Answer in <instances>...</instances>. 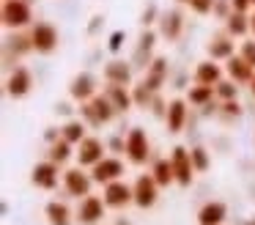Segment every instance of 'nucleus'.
<instances>
[{
    "instance_id": "f3484780",
    "label": "nucleus",
    "mask_w": 255,
    "mask_h": 225,
    "mask_svg": "<svg viewBox=\"0 0 255 225\" xmlns=\"http://www.w3.org/2000/svg\"><path fill=\"white\" fill-rule=\"evenodd\" d=\"M225 217H228L225 203L209 201V203H203L200 212H198V225H222V223H225Z\"/></svg>"
},
{
    "instance_id": "7c9ffc66",
    "label": "nucleus",
    "mask_w": 255,
    "mask_h": 225,
    "mask_svg": "<svg viewBox=\"0 0 255 225\" xmlns=\"http://www.w3.org/2000/svg\"><path fill=\"white\" fill-rule=\"evenodd\" d=\"M214 93L222 99V102H228V99H236V93H239V85L233 80H220L214 85Z\"/></svg>"
},
{
    "instance_id": "c03bdc74",
    "label": "nucleus",
    "mask_w": 255,
    "mask_h": 225,
    "mask_svg": "<svg viewBox=\"0 0 255 225\" xmlns=\"http://www.w3.org/2000/svg\"><path fill=\"white\" fill-rule=\"evenodd\" d=\"M178 3H189V0H178Z\"/></svg>"
},
{
    "instance_id": "dca6fc26",
    "label": "nucleus",
    "mask_w": 255,
    "mask_h": 225,
    "mask_svg": "<svg viewBox=\"0 0 255 225\" xmlns=\"http://www.w3.org/2000/svg\"><path fill=\"white\" fill-rule=\"evenodd\" d=\"M165 121H167V132H181L184 124H187V102L184 99H173L165 110Z\"/></svg>"
},
{
    "instance_id": "aec40b11",
    "label": "nucleus",
    "mask_w": 255,
    "mask_h": 225,
    "mask_svg": "<svg viewBox=\"0 0 255 225\" xmlns=\"http://www.w3.org/2000/svg\"><path fill=\"white\" fill-rule=\"evenodd\" d=\"M165 74H167V60H165V58H154V60L148 63V69H145L143 82L156 93V91L162 88V82H165Z\"/></svg>"
},
{
    "instance_id": "7ed1b4c3",
    "label": "nucleus",
    "mask_w": 255,
    "mask_h": 225,
    "mask_svg": "<svg viewBox=\"0 0 255 225\" xmlns=\"http://www.w3.org/2000/svg\"><path fill=\"white\" fill-rule=\"evenodd\" d=\"M0 16H3V25L6 27H25L33 19V11H30L28 0H6Z\"/></svg>"
},
{
    "instance_id": "79ce46f5",
    "label": "nucleus",
    "mask_w": 255,
    "mask_h": 225,
    "mask_svg": "<svg viewBox=\"0 0 255 225\" xmlns=\"http://www.w3.org/2000/svg\"><path fill=\"white\" fill-rule=\"evenodd\" d=\"M250 33H253V36H255V14L250 16Z\"/></svg>"
},
{
    "instance_id": "f257e3e1",
    "label": "nucleus",
    "mask_w": 255,
    "mask_h": 225,
    "mask_svg": "<svg viewBox=\"0 0 255 225\" xmlns=\"http://www.w3.org/2000/svg\"><path fill=\"white\" fill-rule=\"evenodd\" d=\"M80 113H83V118L88 121V124L102 126V124H110V121L116 118L118 110L113 107V102L107 99V93H96L91 102H83V104H80Z\"/></svg>"
},
{
    "instance_id": "a878e982",
    "label": "nucleus",
    "mask_w": 255,
    "mask_h": 225,
    "mask_svg": "<svg viewBox=\"0 0 255 225\" xmlns=\"http://www.w3.org/2000/svg\"><path fill=\"white\" fill-rule=\"evenodd\" d=\"M233 55V36H220L209 44V58L211 60H228Z\"/></svg>"
},
{
    "instance_id": "4468645a",
    "label": "nucleus",
    "mask_w": 255,
    "mask_h": 225,
    "mask_svg": "<svg viewBox=\"0 0 255 225\" xmlns=\"http://www.w3.org/2000/svg\"><path fill=\"white\" fill-rule=\"evenodd\" d=\"M30 85H33V77H30V71L22 69V66H19V69H14L11 74H8V80H6V91H8V96H14V99L28 96Z\"/></svg>"
},
{
    "instance_id": "e433bc0d",
    "label": "nucleus",
    "mask_w": 255,
    "mask_h": 225,
    "mask_svg": "<svg viewBox=\"0 0 255 225\" xmlns=\"http://www.w3.org/2000/svg\"><path fill=\"white\" fill-rule=\"evenodd\" d=\"M121 44H124V33L116 30L110 36V44H107V47H110V52H118V49H121Z\"/></svg>"
},
{
    "instance_id": "c9c22d12",
    "label": "nucleus",
    "mask_w": 255,
    "mask_h": 225,
    "mask_svg": "<svg viewBox=\"0 0 255 225\" xmlns=\"http://www.w3.org/2000/svg\"><path fill=\"white\" fill-rule=\"evenodd\" d=\"M222 113H225V115H233V118H239V115H242V104H239L236 99H228V102H222Z\"/></svg>"
},
{
    "instance_id": "a211bd4d",
    "label": "nucleus",
    "mask_w": 255,
    "mask_h": 225,
    "mask_svg": "<svg viewBox=\"0 0 255 225\" xmlns=\"http://www.w3.org/2000/svg\"><path fill=\"white\" fill-rule=\"evenodd\" d=\"M181 27H184V14L181 11H167V14H162L159 16V30H162V36L167 38V41H173V38H178L181 36Z\"/></svg>"
},
{
    "instance_id": "4c0bfd02",
    "label": "nucleus",
    "mask_w": 255,
    "mask_h": 225,
    "mask_svg": "<svg viewBox=\"0 0 255 225\" xmlns=\"http://www.w3.org/2000/svg\"><path fill=\"white\" fill-rule=\"evenodd\" d=\"M231 5H233V11H244V14H247L250 8H255L253 0H231Z\"/></svg>"
},
{
    "instance_id": "5701e85b",
    "label": "nucleus",
    "mask_w": 255,
    "mask_h": 225,
    "mask_svg": "<svg viewBox=\"0 0 255 225\" xmlns=\"http://www.w3.org/2000/svg\"><path fill=\"white\" fill-rule=\"evenodd\" d=\"M44 214H47V223L50 225H72V212H69V206L61 201H50L44 209Z\"/></svg>"
},
{
    "instance_id": "ddd939ff",
    "label": "nucleus",
    "mask_w": 255,
    "mask_h": 225,
    "mask_svg": "<svg viewBox=\"0 0 255 225\" xmlns=\"http://www.w3.org/2000/svg\"><path fill=\"white\" fill-rule=\"evenodd\" d=\"M30 181L36 187H41V190H55L58 187V162H52V159L39 162L33 168V173H30Z\"/></svg>"
},
{
    "instance_id": "9d476101",
    "label": "nucleus",
    "mask_w": 255,
    "mask_h": 225,
    "mask_svg": "<svg viewBox=\"0 0 255 225\" xmlns=\"http://www.w3.org/2000/svg\"><path fill=\"white\" fill-rule=\"evenodd\" d=\"M105 198H96V195H85L80 201V209H77V220L83 225H99L102 217H105Z\"/></svg>"
},
{
    "instance_id": "f03ea898",
    "label": "nucleus",
    "mask_w": 255,
    "mask_h": 225,
    "mask_svg": "<svg viewBox=\"0 0 255 225\" xmlns=\"http://www.w3.org/2000/svg\"><path fill=\"white\" fill-rule=\"evenodd\" d=\"M127 159L132 165H145V159L151 157V146H148V135H145V129H140V126H132L127 135Z\"/></svg>"
},
{
    "instance_id": "412c9836",
    "label": "nucleus",
    "mask_w": 255,
    "mask_h": 225,
    "mask_svg": "<svg viewBox=\"0 0 255 225\" xmlns=\"http://www.w3.org/2000/svg\"><path fill=\"white\" fill-rule=\"evenodd\" d=\"M222 80V69L217 60H200L198 69H195V82L200 85H217Z\"/></svg>"
},
{
    "instance_id": "473e14b6",
    "label": "nucleus",
    "mask_w": 255,
    "mask_h": 225,
    "mask_svg": "<svg viewBox=\"0 0 255 225\" xmlns=\"http://www.w3.org/2000/svg\"><path fill=\"white\" fill-rule=\"evenodd\" d=\"M214 3L217 0H189V8L203 16V14H211V11H214Z\"/></svg>"
},
{
    "instance_id": "a19ab883",
    "label": "nucleus",
    "mask_w": 255,
    "mask_h": 225,
    "mask_svg": "<svg viewBox=\"0 0 255 225\" xmlns=\"http://www.w3.org/2000/svg\"><path fill=\"white\" fill-rule=\"evenodd\" d=\"M44 137H47L50 143H55V140H58V132H55V129H47V132H44Z\"/></svg>"
},
{
    "instance_id": "a18cd8bd",
    "label": "nucleus",
    "mask_w": 255,
    "mask_h": 225,
    "mask_svg": "<svg viewBox=\"0 0 255 225\" xmlns=\"http://www.w3.org/2000/svg\"><path fill=\"white\" fill-rule=\"evenodd\" d=\"M253 5H255V0H253Z\"/></svg>"
},
{
    "instance_id": "b1692460",
    "label": "nucleus",
    "mask_w": 255,
    "mask_h": 225,
    "mask_svg": "<svg viewBox=\"0 0 255 225\" xmlns=\"http://www.w3.org/2000/svg\"><path fill=\"white\" fill-rule=\"evenodd\" d=\"M225 25H228V33H231L233 38H244L250 33V16L244 14V11H231Z\"/></svg>"
},
{
    "instance_id": "6ab92c4d",
    "label": "nucleus",
    "mask_w": 255,
    "mask_h": 225,
    "mask_svg": "<svg viewBox=\"0 0 255 225\" xmlns=\"http://www.w3.org/2000/svg\"><path fill=\"white\" fill-rule=\"evenodd\" d=\"M105 93H107V99L113 102V107H116L118 113H127V110L134 104V99H132V93L127 91V85H118V82H107Z\"/></svg>"
},
{
    "instance_id": "2f4dec72",
    "label": "nucleus",
    "mask_w": 255,
    "mask_h": 225,
    "mask_svg": "<svg viewBox=\"0 0 255 225\" xmlns=\"http://www.w3.org/2000/svg\"><path fill=\"white\" fill-rule=\"evenodd\" d=\"M189 154H192L195 170H198V173H206V170H209V154H206V148L195 146V148H189Z\"/></svg>"
},
{
    "instance_id": "ea45409f",
    "label": "nucleus",
    "mask_w": 255,
    "mask_h": 225,
    "mask_svg": "<svg viewBox=\"0 0 255 225\" xmlns=\"http://www.w3.org/2000/svg\"><path fill=\"white\" fill-rule=\"evenodd\" d=\"M107 146H110L113 151H127V140H121V137H113V140L107 143Z\"/></svg>"
},
{
    "instance_id": "f704fd0d",
    "label": "nucleus",
    "mask_w": 255,
    "mask_h": 225,
    "mask_svg": "<svg viewBox=\"0 0 255 225\" xmlns=\"http://www.w3.org/2000/svg\"><path fill=\"white\" fill-rule=\"evenodd\" d=\"M154 33L151 30H145L143 36H140V47H137V55H143V52H151V47H154Z\"/></svg>"
},
{
    "instance_id": "f8f14e48",
    "label": "nucleus",
    "mask_w": 255,
    "mask_h": 225,
    "mask_svg": "<svg viewBox=\"0 0 255 225\" xmlns=\"http://www.w3.org/2000/svg\"><path fill=\"white\" fill-rule=\"evenodd\" d=\"M96 93H99V91H96V80H94V74H88V71L77 74L72 82H69V96L77 99L80 104H83V102H91Z\"/></svg>"
},
{
    "instance_id": "9b49d317",
    "label": "nucleus",
    "mask_w": 255,
    "mask_h": 225,
    "mask_svg": "<svg viewBox=\"0 0 255 225\" xmlns=\"http://www.w3.org/2000/svg\"><path fill=\"white\" fill-rule=\"evenodd\" d=\"M91 176H94L96 184H110V181H118L124 176V162L116 157H105L102 162H96L91 168Z\"/></svg>"
},
{
    "instance_id": "58836bf2",
    "label": "nucleus",
    "mask_w": 255,
    "mask_h": 225,
    "mask_svg": "<svg viewBox=\"0 0 255 225\" xmlns=\"http://www.w3.org/2000/svg\"><path fill=\"white\" fill-rule=\"evenodd\" d=\"M154 16H156V5H148V8L143 11V16H140L143 27H145V25H151V22H154Z\"/></svg>"
},
{
    "instance_id": "72a5a7b5",
    "label": "nucleus",
    "mask_w": 255,
    "mask_h": 225,
    "mask_svg": "<svg viewBox=\"0 0 255 225\" xmlns=\"http://www.w3.org/2000/svg\"><path fill=\"white\" fill-rule=\"evenodd\" d=\"M239 55H242V58L247 60L250 66H255V38H253V41H242V49H239Z\"/></svg>"
},
{
    "instance_id": "4be33fe9",
    "label": "nucleus",
    "mask_w": 255,
    "mask_h": 225,
    "mask_svg": "<svg viewBox=\"0 0 255 225\" xmlns=\"http://www.w3.org/2000/svg\"><path fill=\"white\" fill-rule=\"evenodd\" d=\"M105 80L107 82H118V85H129L132 69H129V63H124V60H110V63L105 66Z\"/></svg>"
},
{
    "instance_id": "0eeeda50",
    "label": "nucleus",
    "mask_w": 255,
    "mask_h": 225,
    "mask_svg": "<svg viewBox=\"0 0 255 225\" xmlns=\"http://www.w3.org/2000/svg\"><path fill=\"white\" fill-rule=\"evenodd\" d=\"M105 159V143L99 137H88L85 135L83 140L77 143V162L80 168H94L96 162Z\"/></svg>"
},
{
    "instance_id": "393cba45",
    "label": "nucleus",
    "mask_w": 255,
    "mask_h": 225,
    "mask_svg": "<svg viewBox=\"0 0 255 225\" xmlns=\"http://www.w3.org/2000/svg\"><path fill=\"white\" fill-rule=\"evenodd\" d=\"M211 96H217L214 85H200V82H195V88H189V93H187V102L195 104V107H209Z\"/></svg>"
},
{
    "instance_id": "bb28decb",
    "label": "nucleus",
    "mask_w": 255,
    "mask_h": 225,
    "mask_svg": "<svg viewBox=\"0 0 255 225\" xmlns=\"http://www.w3.org/2000/svg\"><path fill=\"white\" fill-rule=\"evenodd\" d=\"M151 173H154V179H156V184H159V187H167V184L176 181V170H173L170 159H156Z\"/></svg>"
},
{
    "instance_id": "423d86ee",
    "label": "nucleus",
    "mask_w": 255,
    "mask_h": 225,
    "mask_svg": "<svg viewBox=\"0 0 255 225\" xmlns=\"http://www.w3.org/2000/svg\"><path fill=\"white\" fill-rule=\"evenodd\" d=\"M170 162H173V170H176V184H181V187L192 184V176L198 173L195 165H192V154H189L184 146H176L173 154H170Z\"/></svg>"
},
{
    "instance_id": "2eb2a0df",
    "label": "nucleus",
    "mask_w": 255,
    "mask_h": 225,
    "mask_svg": "<svg viewBox=\"0 0 255 225\" xmlns=\"http://www.w3.org/2000/svg\"><path fill=\"white\" fill-rule=\"evenodd\" d=\"M225 69H228V74H231V80L239 82V85H250V82H253L255 66H250L242 55H231V58L225 60Z\"/></svg>"
},
{
    "instance_id": "39448f33",
    "label": "nucleus",
    "mask_w": 255,
    "mask_h": 225,
    "mask_svg": "<svg viewBox=\"0 0 255 225\" xmlns=\"http://www.w3.org/2000/svg\"><path fill=\"white\" fill-rule=\"evenodd\" d=\"M30 44H33V49H36V52H41V55L52 52V49L58 47L55 25H50V22H36V25L30 27Z\"/></svg>"
},
{
    "instance_id": "c756f323",
    "label": "nucleus",
    "mask_w": 255,
    "mask_h": 225,
    "mask_svg": "<svg viewBox=\"0 0 255 225\" xmlns=\"http://www.w3.org/2000/svg\"><path fill=\"white\" fill-rule=\"evenodd\" d=\"M132 99H134V104H140V107H148L151 99H154V91H151L145 82H137V85L132 88Z\"/></svg>"
},
{
    "instance_id": "cd10ccee",
    "label": "nucleus",
    "mask_w": 255,
    "mask_h": 225,
    "mask_svg": "<svg viewBox=\"0 0 255 225\" xmlns=\"http://www.w3.org/2000/svg\"><path fill=\"white\" fill-rule=\"evenodd\" d=\"M47 154H50L52 162L63 165V162H69V159H72V154H74V151H72V143H69L66 137H58V140L50 146V151H47Z\"/></svg>"
},
{
    "instance_id": "6e6552de",
    "label": "nucleus",
    "mask_w": 255,
    "mask_h": 225,
    "mask_svg": "<svg viewBox=\"0 0 255 225\" xmlns=\"http://www.w3.org/2000/svg\"><path fill=\"white\" fill-rule=\"evenodd\" d=\"M105 203L107 209H124L129 206V203H134V190L127 184V181H110V184H105Z\"/></svg>"
},
{
    "instance_id": "c85d7f7f",
    "label": "nucleus",
    "mask_w": 255,
    "mask_h": 225,
    "mask_svg": "<svg viewBox=\"0 0 255 225\" xmlns=\"http://www.w3.org/2000/svg\"><path fill=\"white\" fill-rule=\"evenodd\" d=\"M61 137H66L72 146H77V143L85 137V124L83 121H69V124L61 129Z\"/></svg>"
},
{
    "instance_id": "1a4fd4ad",
    "label": "nucleus",
    "mask_w": 255,
    "mask_h": 225,
    "mask_svg": "<svg viewBox=\"0 0 255 225\" xmlns=\"http://www.w3.org/2000/svg\"><path fill=\"white\" fill-rule=\"evenodd\" d=\"M91 184H94V176H88L83 168H69V170H63V187H66L69 195H74V198L91 195Z\"/></svg>"
},
{
    "instance_id": "37998d69",
    "label": "nucleus",
    "mask_w": 255,
    "mask_h": 225,
    "mask_svg": "<svg viewBox=\"0 0 255 225\" xmlns=\"http://www.w3.org/2000/svg\"><path fill=\"white\" fill-rule=\"evenodd\" d=\"M250 91H253V96H255V74H253V82H250Z\"/></svg>"
},
{
    "instance_id": "20e7f679",
    "label": "nucleus",
    "mask_w": 255,
    "mask_h": 225,
    "mask_svg": "<svg viewBox=\"0 0 255 225\" xmlns=\"http://www.w3.org/2000/svg\"><path fill=\"white\" fill-rule=\"evenodd\" d=\"M132 190H134V206H140V209H151L156 203V198H159V184H156L154 173L137 176Z\"/></svg>"
}]
</instances>
